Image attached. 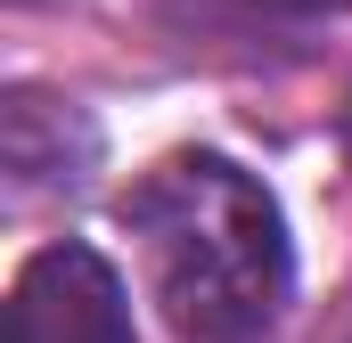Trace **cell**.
<instances>
[{
  "label": "cell",
  "instance_id": "cell-3",
  "mask_svg": "<svg viewBox=\"0 0 352 343\" xmlns=\"http://www.w3.org/2000/svg\"><path fill=\"white\" fill-rule=\"evenodd\" d=\"M90 164H98V131L74 98H58V90H8L0 98V172H8L16 204L82 188Z\"/></svg>",
  "mask_w": 352,
  "mask_h": 343
},
{
  "label": "cell",
  "instance_id": "cell-2",
  "mask_svg": "<svg viewBox=\"0 0 352 343\" xmlns=\"http://www.w3.org/2000/svg\"><path fill=\"white\" fill-rule=\"evenodd\" d=\"M0 343H140L131 335V294L115 261L90 254L82 237L41 246L8 286V327Z\"/></svg>",
  "mask_w": 352,
  "mask_h": 343
},
{
  "label": "cell",
  "instance_id": "cell-4",
  "mask_svg": "<svg viewBox=\"0 0 352 343\" xmlns=\"http://www.w3.org/2000/svg\"><path fill=\"white\" fill-rule=\"evenodd\" d=\"M336 139H344V164H352V90H344V115H336Z\"/></svg>",
  "mask_w": 352,
  "mask_h": 343
},
{
  "label": "cell",
  "instance_id": "cell-5",
  "mask_svg": "<svg viewBox=\"0 0 352 343\" xmlns=\"http://www.w3.org/2000/svg\"><path fill=\"white\" fill-rule=\"evenodd\" d=\"M336 343H352V319H344V335H336Z\"/></svg>",
  "mask_w": 352,
  "mask_h": 343
},
{
  "label": "cell",
  "instance_id": "cell-1",
  "mask_svg": "<svg viewBox=\"0 0 352 343\" xmlns=\"http://www.w3.org/2000/svg\"><path fill=\"white\" fill-rule=\"evenodd\" d=\"M148 294L188 343H263L295 294L287 213L263 180L213 147H180L123 196Z\"/></svg>",
  "mask_w": 352,
  "mask_h": 343
}]
</instances>
